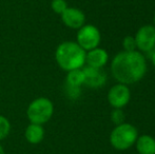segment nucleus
Wrapping results in <instances>:
<instances>
[{"mask_svg":"<svg viewBox=\"0 0 155 154\" xmlns=\"http://www.w3.org/2000/svg\"><path fill=\"white\" fill-rule=\"evenodd\" d=\"M109 55L107 51L101 48H95L86 53V62L89 67L96 69H101L107 64Z\"/></svg>","mask_w":155,"mask_h":154,"instance_id":"obj_10","label":"nucleus"},{"mask_svg":"<svg viewBox=\"0 0 155 154\" xmlns=\"http://www.w3.org/2000/svg\"><path fill=\"white\" fill-rule=\"evenodd\" d=\"M45 136V130L41 125L31 123L25 130V138L31 144H38L43 139Z\"/></svg>","mask_w":155,"mask_h":154,"instance_id":"obj_12","label":"nucleus"},{"mask_svg":"<svg viewBox=\"0 0 155 154\" xmlns=\"http://www.w3.org/2000/svg\"><path fill=\"white\" fill-rule=\"evenodd\" d=\"M123 48L124 51L127 52H132V51H136V42H135V38L134 36L128 35L124 38L123 40Z\"/></svg>","mask_w":155,"mask_h":154,"instance_id":"obj_15","label":"nucleus"},{"mask_svg":"<svg viewBox=\"0 0 155 154\" xmlns=\"http://www.w3.org/2000/svg\"><path fill=\"white\" fill-rule=\"evenodd\" d=\"M11 130L10 121L5 118L4 116L0 115V140L4 139L8 135Z\"/></svg>","mask_w":155,"mask_h":154,"instance_id":"obj_14","label":"nucleus"},{"mask_svg":"<svg viewBox=\"0 0 155 154\" xmlns=\"http://www.w3.org/2000/svg\"><path fill=\"white\" fill-rule=\"evenodd\" d=\"M0 154H4V150H3V148H2L1 146H0Z\"/></svg>","mask_w":155,"mask_h":154,"instance_id":"obj_19","label":"nucleus"},{"mask_svg":"<svg viewBox=\"0 0 155 154\" xmlns=\"http://www.w3.org/2000/svg\"><path fill=\"white\" fill-rule=\"evenodd\" d=\"M136 49L140 53H150L155 49V28L146 25L137 30L134 36Z\"/></svg>","mask_w":155,"mask_h":154,"instance_id":"obj_6","label":"nucleus"},{"mask_svg":"<svg viewBox=\"0 0 155 154\" xmlns=\"http://www.w3.org/2000/svg\"><path fill=\"white\" fill-rule=\"evenodd\" d=\"M137 137L138 131L136 128L129 123H123L115 126L112 130L110 134V144L116 150L124 151L135 145Z\"/></svg>","mask_w":155,"mask_h":154,"instance_id":"obj_3","label":"nucleus"},{"mask_svg":"<svg viewBox=\"0 0 155 154\" xmlns=\"http://www.w3.org/2000/svg\"><path fill=\"white\" fill-rule=\"evenodd\" d=\"M131 99V91L127 84H116L109 90L108 101L114 109H123Z\"/></svg>","mask_w":155,"mask_h":154,"instance_id":"obj_7","label":"nucleus"},{"mask_svg":"<svg viewBox=\"0 0 155 154\" xmlns=\"http://www.w3.org/2000/svg\"><path fill=\"white\" fill-rule=\"evenodd\" d=\"M135 147L139 154H155V138L151 135H138Z\"/></svg>","mask_w":155,"mask_h":154,"instance_id":"obj_11","label":"nucleus"},{"mask_svg":"<svg viewBox=\"0 0 155 154\" xmlns=\"http://www.w3.org/2000/svg\"><path fill=\"white\" fill-rule=\"evenodd\" d=\"M124 117L126 116L121 109H113V111L111 112V120L113 121V123H115V126L124 123Z\"/></svg>","mask_w":155,"mask_h":154,"instance_id":"obj_16","label":"nucleus"},{"mask_svg":"<svg viewBox=\"0 0 155 154\" xmlns=\"http://www.w3.org/2000/svg\"><path fill=\"white\" fill-rule=\"evenodd\" d=\"M56 61L64 71L81 69L86 64V51L73 41H65L56 50Z\"/></svg>","mask_w":155,"mask_h":154,"instance_id":"obj_2","label":"nucleus"},{"mask_svg":"<svg viewBox=\"0 0 155 154\" xmlns=\"http://www.w3.org/2000/svg\"><path fill=\"white\" fill-rule=\"evenodd\" d=\"M100 40L101 35L99 30L93 25H82L77 33V43L84 51H90L98 48Z\"/></svg>","mask_w":155,"mask_h":154,"instance_id":"obj_5","label":"nucleus"},{"mask_svg":"<svg viewBox=\"0 0 155 154\" xmlns=\"http://www.w3.org/2000/svg\"><path fill=\"white\" fill-rule=\"evenodd\" d=\"M61 19L67 27L71 29L79 30L86 22V16L84 12L76 8H67L61 14Z\"/></svg>","mask_w":155,"mask_h":154,"instance_id":"obj_9","label":"nucleus"},{"mask_svg":"<svg viewBox=\"0 0 155 154\" xmlns=\"http://www.w3.org/2000/svg\"><path fill=\"white\" fill-rule=\"evenodd\" d=\"M82 71L84 75V84L93 89L101 88L104 86L107 81V76L101 71V69H96L88 66L82 69Z\"/></svg>","mask_w":155,"mask_h":154,"instance_id":"obj_8","label":"nucleus"},{"mask_svg":"<svg viewBox=\"0 0 155 154\" xmlns=\"http://www.w3.org/2000/svg\"><path fill=\"white\" fill-rule=\"evenodd\" d=\"M52 10L57 14H62L68 8V4L65 0H53L52 1Z\"/></svg>","mask_w":155,"mask_h":154,"instance_id":"obj_17","label":"nucleus"},{"mask_svg":"<svg viewBox=\"0 0 155 154\" xmlns=\"http://www.w3.org/2000/svg\"><path fill=\"white\" fill-rule=\"evenodd\" d=\"M84 81V71L81 69H76V70L69 71L67 76V82L70 87H77L79 88Z\"/></svg>","mask_w":155,"mask_h":154,"instance_id":"obj_13","label":"nucleus"},{"mask_svg":"<svg viewBox=\"0 0 155 154\" xmlns=\"http://www.w3.org/2000/svg\"><path fill=\"white\" fill-rule=\"evenodd\" d=\"M154 25V28H155V15H154V25Z\"/></svg>","mask_w":155,"mask_h":154,"instance_id":"obj_20","label":"nucleus"},{"mask_svg":"<svg viewBox=\"0 0 155 154\" xmlns=\"http://www.w3.org/2000/svg\"><path fill=\"white\" fill-rule=\"evenodd\" d=\"M112 75L119 84H132L141 80L147 73V60L139 51H123L111 62Z\"/></svg>","mask_w":155,"mask_h":154,"instance_id":"obj_1","label":"nucleus"},{"mask_svg":"<svg viewBox=\"0 0 155 154\" xmlns=\"http://www.w3.org/2000/svg\"><path fill=\"white\" fill-rule=\"evenodd\" d=\"M150 58H151V62H152V64H153V67L155 68V51L153 50L152 52H150Z\"/></svg>","mask_w":155,"mask_h":154,"instance_id":"obj_18","label":"nucleus"},{"mask_svg":"<svg viewBox=\"0 0 155 154\" xmlns=\"http://www.w3.org/2000/svg\"><path fill=\"white\" fill-rule=\"evenodd\" d=\"M54 107L50 99L40 97L32 101L28 108V117L32 123L42 125L49 121L53 115Z\"/></svg>","mask_w":155,"mask_h":154,"instance_id":"obj_4","label":"nucleus"}]
</instances>
